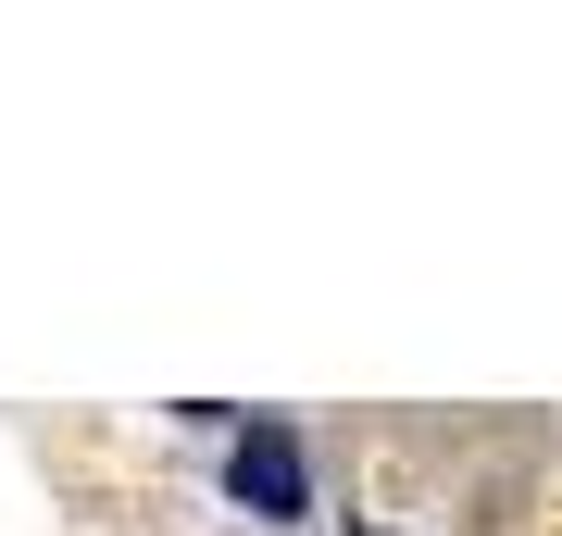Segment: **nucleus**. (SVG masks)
<instances>
[{
    "instance_id": "f257e3e1",
    "label": "nucleus",
    "mask_w": 562,
    "mask_h": 536,
    "mask_svg": "<svg viewBox=\"0 0 562 536\" xmlns=\"http://www.w3.org/2000/svg\"><path fill=\"white\" fill-rule=\"evenodd\" d=\"M225 487H238V512H262V524H301V512H313L301 424H288V412H250V424H238V449H225Z\"/></svg>"
}]
</instances>
